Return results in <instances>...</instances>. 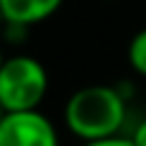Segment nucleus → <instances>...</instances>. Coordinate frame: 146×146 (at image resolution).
I'll use <instances>...</instances> for the list:
<instances>
[{"instance_id":"obj_1","label":"nucleus","mask_w":146,"mask_h":146,"mask_svg":"<svg viewBox=\"0 0 146 146\" xmlns=\"http://www.w3.org/2000/svg\"><path fill=\"white\" fill-rule=\"evenodd\" d=\"M128 121L126 95L110 85H87L64 103V126L82 144L121 136Z\"/></svg>"},{"instance_id":"obj_2","label":"nucleus","mask_w":146,"mask_h":146,"mask_svg":"<svg viewBox=\"0 0 146 146\" xmlns=\"http://www.w3.org/2000/svg\"><path fill=\"white\" fill-rule=\"evenodd\" d=\"M49 90L46 67L31 54L5 56L0 69V103L8 113L38 110Z\"/></svg>"},{"instance_id":"obj_3","label":"nucleus","mask_w":146,"mask_h":146,"mask_svg":"<svg viewBox=\"0 0 146 146\" xmlns=\"http://www.w3.org/2000/svg\"><path fill=\"white\" fill-rule=\"evenodd\" d=\"M0 146H59V133L41 110H18L3 118Z\"/></svg>"},{"instance_id":"obj_4","label":"nucleus","mask_w":146,"mask_h":146,"mask_svg":"<svg viewBox=\"0 0 146 146\" xmlns=\"http://www.w3.org/2000/svg\"><path fill=\"white\" fill-rule=\"evenodd\" d=\"M62 5L64 0H0L5 23L21 28H31L49 21Z\"/></svg>"},{"instance_id":"obj_5","label":"nucleus","mask_w":146,"mask_h":146,"mask_svg":"<svg viewBox=\"0 0 146 146\" xmlns=\"http://www.w3.org/2000/svg\"><path fill=\"white\" fill-rule=\"evenodd\" d=\"M128 64L139 77L146 80V28L136 31L128 44Z\"/></svg>"},{"instance_id":"obj_6","label":"nucleus","mask_w":146,"mask_h":146,"mask_svg":"<svg viewBox=\"0 0 146 146\" xmlns=\"http://www.w3.org/2000/svg\"><path fill=\"white\" fill-rule=\"evenodd\" d=\"M82 146H133L131 136H110V139H100V141H90V144H82Z\"/></svg>"},{"instance_id":"obj_7","label":"nucleus","mask_w":146,"mask_h":146,"mask_svg":"<svg viewBox=\"0 0 146 146\" xmlns=\"http://www.w3.org/2000/svg\"><path fill=\"white\" fill-rule=\"evenodd\" d=\"M131 141L133 146H146V118H141L136 123V128L131 131Z\"/></svg>"},{"instance_id":"obj_8","label":"nucleus","mask_w":146,"mask_h":146,"mask_svg":"<svg viewBox=\"0 0 146 146\" xmlns=\"http://www.w3.org/2000/svg\"><path fill=\"white\" fill-rule=\"evenodd\" d=\"M3 28H5V15H3V8H0V33H3Z\"/></svg>"},{"instance_id":"obj_9","label":"nucleus","mask_w":146,"mask_h":146,"mask_svg":"<svg viewBox=\"0 0 146 146\" xmlns=\"http://www.w3.org/2000/svg\"><path fill=\"white\" fill-rule=\"evenodd\" d=\"M5 115H8V110H5V108H3V103H0V123H3V118H5Z\"/></svg>"},{"instance_id":"obj_10","label":"nucleus","mask_w":146,"mask_h":146,"mask_svg":"<svg viewBox=\"0 0 146 146\" xmlns=\"http://www.w3.org/2000/svg\"><path fill=\"white\" fill-rule=\"evenodd\" d=\"M3 62H5V54H3V46H0V69H3Z\"/></svg>"}]
</instances>
